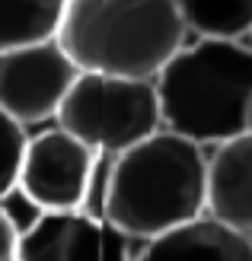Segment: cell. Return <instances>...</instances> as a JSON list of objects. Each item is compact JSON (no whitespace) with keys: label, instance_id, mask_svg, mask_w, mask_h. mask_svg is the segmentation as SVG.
Returning <instances> with one entry per match:
<instances>
[{"label":"cell","instance_id":"obj_1","mask_svg":"<svg viewBox=\"0 0 252 261\" xmlns=\"http://www.w3.org/2000/svg\"><path fill=\"white\" fill-rule=\"evenodd\" d=\"M208 214V153L201 143L156 130L115 156L105 220L141 242Z\"/></svg>","mask_w":252,"mask_h":261},{"label":"cell","instance_id":"obj_10","mask_svg":"<svg viewBox=\"0 0 252 261\" xmlns=\"http://www.w3.org/2000/svg\"><path fill=\"white\" fill-rule=\"evenodd\" d=\"M64 13L67 0H0V51L58 38Z\"/></svg>","mask_w":252,"mask_h":261},{"label":"cell","instance_id":"obj_6","mask_svg":"<svg viewBox=\"0 0 252 261\" xmlns=\"http://www.w3.org/2000/svg\"><path fill=\"white\" fill-rule=\"evenodd\" d=\"M96 156L89 143L55 121L35 130L26 143L16 188L38 211H80Z\"/></svg>","mask_w":252,"mask_h":261},{"label":"cell","instance_id":"obj_2","mask_svg":"<svg viewBox=\"0 0 252 261\" xmlns=\"http://www.w3.org/2000/svg\"><path fill=\"white\" fill-rule=\"evenodd\" d=\"M163 127L201 147L243 134L252 106V45L195 38L156 73Z\"/></svg>","mask_w":252,"mask_h":261},{"label":"cell","instance_id":"obj_3","mask_svg":"<svg viewBox=\"0 0 252 261\" xmlns=\"http://www.w3.org/2000/svg\"><path fill=\"white\" fill-rule=\"evenodd\" d=\"M185 35L176 0H67L58 42L80 70L156 80Z\"/></svg>","mask_w":252,"mask_h":261},{"label":"cell","instance_id":"obj_15","mask_svg":"<svg viewBox=\"0 0 252 261\" xmlns=\"http://www.w3.org/2000/svg\"><path fill=\"white\" fill-rule=\"evenodd\" d=\"M246 130H252V106H249V124H246Z\"/></svg>","mask_w":252,"mask_h":261},{"label":"cell","instance_id":"obj_7","mask_svg":"<svg viewBox=\"0 0 252 261\" xmlns=\"http://www.w3.org/2000/svg\"><path fill=\"white\" fill-rule=\"evenodd\" d=\"M208 217L252 239V130L208 153Z\"/></svg>","mask_w":252,"mask_h":261},{"label":"cell","instance_id":"obj_9","mask_svg":"<svg viewBox=\"0 0 252 261\" xmlns=\"http://www.w3.org/2000/svg\"><path fill=\"white\" fill-rule=\"evenodd\" d=\"M138 261H252V239L204 214L144 242Z\"/></svg>","mask_w":252,"mask_h":261},{"label":"cell","instance_id":"obj_11","mask_svg":"<svg viewBox=\"0 0 252 261\" xmlns=\"http://www.w3.org/2000/svg\"><path fill=\"white\" fill-rule=\"evenodd\" d=\"M185 29L198 38H233L252 35V0H176Z\"/></svg>","mask_w":252,"mask_h":261},{"label":"cell","instance_id":"obj_5","mask_svg":"<svg viewBox=\"0 0 252 261\" xmlns=\"http://www.w3.org/2000/svg\"><path fill=\"white\" fill-rule=\"evenodd\" d=\"M83 70L58 38L0 51V109L19 124L58 121V112Z\"/></svg>","mask_w":252,"mask_h":261},{"label":"cell","instance_id":"obj_14","mask_svg":"<svg viewBox=\"0 0 252 261\" xmlns=\"http://www.w3.org/2000/svg\"><path fill=\"white\" fill-rule=\"evenodd\" d=\"M16 249H19V226L13 223L7 207L0 204V261H16Z\"/></svg>","mask_w":252,"mask_h":261},{"label":"cell","instance_id":"obj_12","mask_svg":"<svg viewBox=\"0 0 252 261\" xmlns=\"http://www.w3.org/2000/svg\"><path fill=\"white\" fill-rule=\"evenodd\" d=\"M26 143H29V127L0 109V201L19 185Z\"/></svg>","mask_w":252,"mask_h":261},{"label":"cell","instance_id":"obj_4","mask_svg":"<svg viewBox=\"0 0 252 261\" xmlns=\"http://www.w3.org/2000/svg\"><path fill=\"white\" fill-rule=\"evenodd\" d=\"M58 124L96 153H125L163 130L156 80L83 70L58 112Z\"/></svg>","mask_w":252,"mask_h":261},{"label":"cell","instance_id":"obj_8","mask_svg":"<svg viewBox=\"0 0 252 261\" xmlns=\"http://www.w3.org/2000/svg\"><path fill=\"white\" fill-rule=\"evenodd\" d=\"M16 261H102V220L83 211H42L19 229Z\"/></svg>","mask_w":252,"mask_h":261},{"label":"cell","instance_id":"obj_13","mask_svg":"<svg viewBox=\"0 0 252 261\" xmlns=\"http://www.w3.org/2000/svg\"><path fill=\"white\" fill-rule=\"evenodd\" d=\"M112 166H115L112 153H99L96 156V166H93V175H89V185H86V198H83V207H80V211L89 214L93 220H105V211H109Z\"/></svg>","mask_w":252,"mask_h":261}]
</instances>
